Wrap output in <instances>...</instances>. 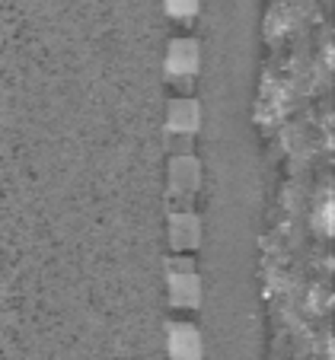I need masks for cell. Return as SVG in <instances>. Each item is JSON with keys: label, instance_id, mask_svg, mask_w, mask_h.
<instances>
[{"label": "cell", "instance_id": "8992f818", "mask_svg": "<svg viewBox=\"0 0 335 360\" xmlns=\"http://www.w3.org/2000/svg\"><path fill=\"white\" fill-rule=\"evenodd\" d=\"M170 176H172V188L176 191H195L201 179V166H198V160H191V157H176L170 166Z\"/></svg>", "mask_w": 335, "mask_h": 360}, {"label": "cell", "instance_id": "52a82bcc", "mask_svg": "<svg viewBox=\"0 0 335 360\" xmlns=\"http://www.w3.org/2000/svg\"><path fill=\"white\" fill-rule=\"evenodd\" d=\"M163 4H166V13L176 16V20H185V16H191L198 10V0H163Z\"/></svg>", "mask_w": 335, "mask_h": 360}, {"label": "cell", "instance_id": "3957f363", "mask_svg": "<svg viewBox=\"0 0 335 360\" xmlns=\"http://www.w3.org/2000/svg\"><path fill=\"white\" fill-rule=\"evenodd\" d=\"M198 122H201L198 102H191V99L170 102V115H166V124H170V131H176V134H191V131L198 128Z\"/></svg>", "mask_w": 335, "mask_h": 360}, {"label": "cell", "instance_id": "277c9868", "mask_svg": "<svg viewBox=\"0 0 335 360\" xmlns=\"http://www.w3.org/2000/svg\"><path fill=\"white\" fill-rule=\"evenodd\" d=\"M170 297L176 306H198L201 284L191 271H172L170 274Z\"/></svg>", "mask_w": 335, "mask_h": 360}, {"label": "cell", "instance_id": "6da1fadb", "mask_svg": "<svg viewBox=\"0 0 335 360\" xmlns=\"http://www.w3.org/2000/svg\"><path fill=\"white\" fill-rule=\"evenodd\" d=\"M166 70L172 77H189L198 70V45L191 39H176L166 51Z\"/></svg>", "mask_w": 335, "mask_h": 360}, {"label": "cell", "instance_id": "5b68a950", "mask_svg": "<svg viewBox=\"0 0 335 360\" xmlns=\"http://www.w3.org/2000/svg\"><path fill=\"white\" fill-rule=\"evenodd\" d=\"M170 239L176 249H191L201 239V224L195 214H176L170 220Z\"/></svg>", "mask_w": 335, "mask_h": 360}, {"label": "cell", "instance_id": "7a4b0ae2", "mask_svg": "<svg viewBox=\"0 0 335 360\" xmlns=\"http://www.w3.org/2000/svg\"><path fill=\"white\" fill-rule=\"evenodd\" d=\"M170 357L172 360H198L201 357V335L191 326H170Z\"/></svg>", "mask_w": 335, "mask_h": 360}]
</instances>
